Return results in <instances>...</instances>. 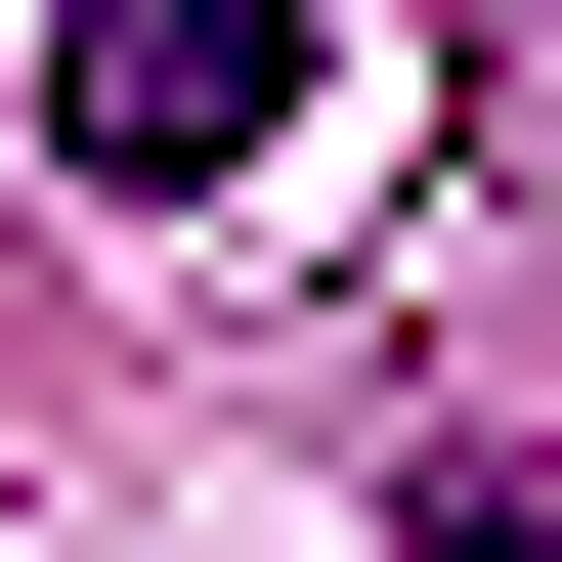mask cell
Listing matches in <instances>:
<instances>
[{"label": "cell", "mask_w": 562, "mask_h": 562, "mask_svg": "<svg viewBox=\"0 0 562 562\" xmlns=\"http://www.w3.org/2000/svg\"><path fill=\"white\" fill-rule=\"evenodd\" d=\"M260 131H347V0H44V173L87 216H260Z\"/></svg>", "instance_id": "6da1fadb"}, {"label": "cell", "mask_w": 562, "mask_h": 562, "mask_svg": "<svg viewBox=\"0 0 562 562\" xmlns=\"http://www.w3.org/2000/svg\"><path fill=\"white\" fill-rule=\"evenodd\" d=\"M432 562H562V476H432Z\"/></svg>", "instance_id": "7a4b0ae2"}]
</instances>
